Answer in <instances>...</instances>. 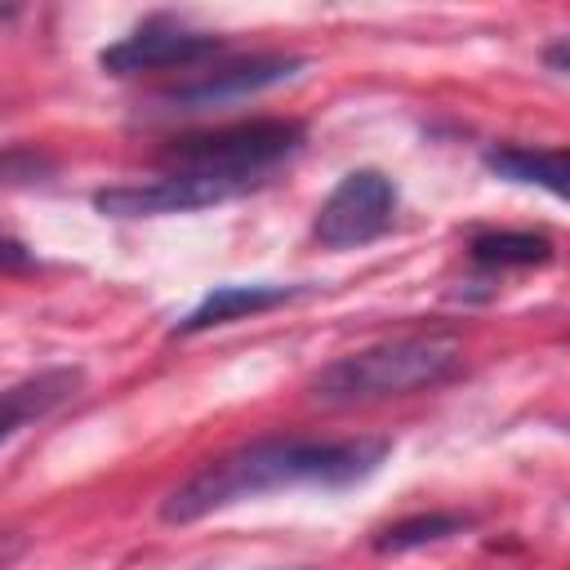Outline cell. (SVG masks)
Masks as SVG:
<instances>
[{"instance_id": "cell-4", "label": "cell", "mask_w": 570, "mask_h": 570, "mask_svg": "<svg viewBox=\"0 0 570 570\" xmlns=\"http://www.w3.org/2000/svg\"><path fill=\"white\" fill-rule=\"evenodd\" d=\"M303 71V58L294 53H254V58H236V62H223L214 71H200L183 85H169L160 94H151L147 111L156 116H178V111H205V107H223V102H236V98H249V94H263L272 85H285Z\"/></svg>"}, {"instance_id": "cell-8", "label": "cell", "mask_w": 570, "mask_h": 570, "mask_svg": "<svg viewBox=\"0 0 570 570\" xmlns=\"http://www.w3.org/2000/svg\"><path fill=\"white\" fill-rule=\"evenodd\" d=\"M80 383H85V374L76 365H58V370H40V374L4 387L0 392V445L13 441L27 423H36L49 410H58L62 401H71L80 392Z\"/></svg>"}, {"instance_id": "cell-16", "label": "cell", "mask_w": 570, "mask_h": 570, "mask_svg": "<svg viewBox=\"0 0 570 570\" xmlns=\"http://www.w3.org/2000/svg\"><path fill=\"white\" fill-rule=\"evenodd\" d=\"M548 62H552V71H561V67H566V40H557V45L548 49Z\"/></svg>"}, {"instance_id": "cell-3", "label": "cell", "mask_w": 570, "mask_h": 570, "mask_svg": "<svg viewBox=\"0 0 570 570\" xmlns=\"http://www.w3.org/2000/svg\"><path fill=\"white\" fill-rule=\"evenodd\" d=\"M303 147L298 120H245L205 134H183L160 151L169 174H205V178H249L276 169Z\"/></svg>"}, {"instance_id": "cell-10", "label": "cell", "mask_w": 570, "mask_h": 570, "mask_svg": "<svg viewBox=\"0 0 570 570\" xmlns=\"http://www.w3.org/2000/svg\"><path fill=\"white\" fill-rule=\"evenodd\" d=\"M485 169L508 178V183H530V187H543L552 196H566V151H539V147H490L485 151Z\"/></svg>"}, {"instance_id": "cell-9", "label": "cell", "mask_w": 570, "mask_h": 570, "mask_svg": "<svg viewBox=\"0 0 570 570\" xmlns=\"http://www.w3.org/2000/svg\"><path fill=\"white\" fill-rule=\"evenodd\" d=\"M303 285H214L178 325L174 334H200L209 325H227L236 316H254V312H267V307H281L289 298H298Z\"/></svg>"}, {"instance_id": "cell-13", "label": "cell", "mask_w": 570, "mask_h": 570, "mask_svg": "<svg viewBox=\"0 0 570 570\" xmlns=\"http://www.w3.org/2000/svg\"><path fill=\"white\" fill-rule=\"evenodd\" d=\"M58 174V160L40 147H0V187H31Z\"/></svg>"}, {"instance_id": "cell-12", "label": "cell", "mask_w": 570, "mask_h": 570, "mask_svg": "<svg viewBox=\"0 0 570 570\" xmlns=\"http://www.w3.org/2000/svg\"><path fill=\"white\" fill-rule=\"evenodd\" d=\"M463 530H468V517H459V512H419V517H401L387 530H379L374 552H410V548H423V543L454 539Z\"/></svg>"}, {"instance_id": "cell-2", "label": "cell", "mask_w": 570, "mask_h": 570, "mask_svg": "<svg viewBox=\"0 0 570 570\" xmlns=\"http://www.w3.org/2000/svg\"><path fill=\"white\" fill-rule=\"evenodd\" d=\"M459 365H463V347L454 334H401V338H383V343H370V347H356L330 361L321 374H312L307 392L321 405L387 401V396L436 387L454 379Z\"/></svg>"}, {"instance_id": "cell-11", "label": "cell", "mask_w": 570, "mask_h": 570, "mask_svg": "<svg viewBox=\"0 0 570 570\" xmlns=\"http://www.w3.org/2000/svg\"><path fill=\"white\" fill-rule=\"evenodd\" d=\"M472 263L481 267H534L552 258V236L543 232H481L468 245Z\"/></svg>"}, {"instance_id": "cell-7", "label": "cell", "mask_w": 570, "mask_h": 570, "mask_svg": "<svg viewBox=\"0 0 570 570\" xmlns=\"http://www.w3.org/2000/svg\"><path fill=\"white\" fill-rule=\"evenodd\" d=\"M214 53H223L218 31H196L183 22L151 18L129 36H120L116 45H107L98 53V67L107 76H142V71H169V67H196Z\"/></svg>"}, {"instance_id": "cell-14", "label": "cell", "mask_w": 570, "mask_h": 570, "mask_svg": "<svg viewBox=\"0 0 570 570\" xmlns=\"http://www.w3.org/2000/svg\"><path fill=\"white\" fill-rule=\"evenodd\" d=\"M31 267V249L22 240H0V272H22Z\"/></svg>"}, {"instance_id": "cell-6", "label": "cell", "mask_w": 570, "mask_h": 570, "mask_svg": "<svg viewBox=\"0 0 570 570\" xmlns=\"http://www.w3.org/2000/svg\"><path fill=\"white\" fill-rule=\"evenodd\" d=\"M249 178H205V174H165L151 183H120L94 191V205L111 218H160V214H191L223 205L249 191Z\"/></svg>"}, {"instance_id": "cell-5", "label": "cell", "mask_w": 570, "mask_h": 570, "mask_svg": "<svg viewBox=\"0 0 570 570\" xmlns=\"http://www.w3.org/2000/svg\"><path fill=\"white\" fill-rule=\"evenodd\" d=\"M396 214V183L383 169H352L316 209L312 236L325 249H352L392 227Z\"/></svg>"}, {"instance_id": "cell-1", "label": "cell", "mask_w": 570, "mask_h": 570, "mask_svg": "<svg viewBox=\"0 0 570 570\" xmlns=\"http://www.w3.org/2000/svg\"><path fill=\"white\" fill-rule=\"evenodd\" d=\"M387 436H347V441H321V436H272L240 445L223 459L200 463L187 481H178L160 499L165 525H191L209 512H223L232 503L294 490V485H325L347 490L379 472L387 459Z\"/></svg>"}, {"instance_id": "cell-15", "label": "cell", "mask_w": 570, "mask_h": 570, "mask_svg": "<svg viewBox=\"0 0 570 570\" xmlns=\"http://www.w3.org/2000/svg\"><path fill=\"white\" fill-rule=\"evenodd\" d=\"M22 552H27V534L22 530H0V570H9Z\"/></svg>"}]
</instances>
